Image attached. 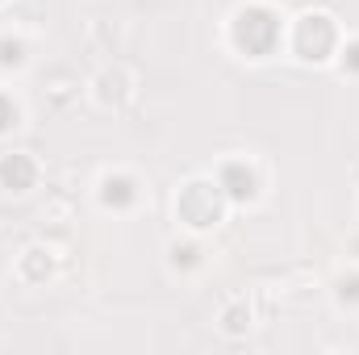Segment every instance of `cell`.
Segmentation results:
<instances>
[{"instance_id": "cell-7", "label": "cell", "mask_w": 359, "mask_h": 355, "mask_svg": "<svg viewBox=\"0 0 359 355\" xmlns=\"http://www.w3.org/2000/svg\"><path fill=\"white\" fill-rule=\"evenodd\" d=\"M29 63V46H25V38H17V34H0V67L4 72H21Z\"/></svg>"}, {"instance_id": "cell-3", "label": "cell", "mask_w": 359, "mask_h": 355, "mask_svg": "<svg viewBox=\"0 0 359 355\" xmlns=\"http://www.w3.org/2000/svg\"><path fill=\"white\" fill-rule=\"evenodd\" d=\"M226 192L217 188V180H188L176 192V217L188 230H213L226 213Z\"/></svg>"}, {"instance_id": "cell-4", "label": "cell", "mask_w": 359, "mask_h": 355, "mask_svg": "<svg viewBox=\"0 0 359 355\" xmlns=\"http://www.w3.org/2000/svg\"><path fill=\"white\" fill-rule=\"evenodd\" d=\"M213 180H217V188L226 192L230 205H251V201L259 196V188H264V180H259V172H255V163H247V159H226Z\"/></svg>"}, {"instance_id": "cell-12", "label": "cell", "mask_w": 359, "mask_h": 355, "mask_svg": "<svg viewBox=\"0 0 359 355\" xmlns=\"http://www.w3.org/2000/svg\"><path fill=\"white\" fill-rule=\"evenodd\" d=\"M351 255H355V260H359V234H355V239H351Z\"/></svg>"}, {"instance_id": "cell-11", "label": "cell", "mask_w": 359, "mask_h": 355, "mask_svg": "<svg viewBox=\"0 0 359 355\" xmlns=\"http://www.w3.org/2000/svg\"><path fill=\"white\" fill-rule=\"evenodd\" d=\"M339 67H343V76H355L359 80V38H347L343 46H339Z\"/></svg>"}, {"instance_id": "cell-2", "label": "cell", "mask_w": 359, "mask_h": 355, "mask_svg": "<svg viewBox=\"0 0 359 355\" xmlns=\"http://www.w3.org/2000/svg\"><path fill=\"white\" fill-rule=\"evenodd\" d=\"M339 46H343V34L330 13H305L288 29V51L301 63H330L339 55Z\"/></svg>"}, {"instance_id": "cell-10", "label": "cell", "mask_w": 359, "mask_h": 355, "mask_svg": "<svg viewBox=\"0 0 359 355\" xmlns=\"http://www.w3.org/2000/svg\"><path fill=\"white\" fill-rule=\"evenodd\" d=\"M17 126H21V105L0 88V138H4V134H13Z\"/></svg>"}, {"instance_id": "cell-6", "label": "cell", "mask_w": 359, "mask_h": 355, "mask_svg": "<svg viewBox=\"0 0 359 355\" xmlns=\"http://www.w3.org/2000/svg\"><path fill=\"white\" fill-rule=\"evenodd\" d=\"M34 184H38V163H34V155H25V151L0 155V188H8V192H29Z\"/></svg>"}, {"instance_id": "cell-9", "label": "cell", "mask_w": 359, "mask_h": 355, "mask_svg": "<svg viewBox=\"0 0 359 355\" xmlns=\"http://www.w3.org/2000/svg\"><path fill=\"white\" fill-rule=\"evenodd\" d=\"M334 297H339V305L355 309L359 305V272H343V276L334 280Z\"/></svg>"}, {"instance_id": "cell-5", "label": "cell", "mask_w": 359, "mask_h": 355, "mask_svg": "<svg viewBox=\"0 0 359 355\" xmlns=\"http://www.w3.org/2000/svg\"><path fill=\"white\" fill-rule=\"evenodd\" d=\"M138 196H142V188H138V180L130 176V172H104L100 184H96V201H100V209H113V213L134 209Z\"/></svg>"}, {"instance_id": "cell-1", "label": "cell", "mask_w": 359, "mask_h": 355, "mask_svg": "<svg viewBox=\"0 0 359 355\" xmlns=\"http://www.w3.org/2000/svg\"><path fill=\"white\" fill-rule=\"evenodd\" d=\"M284 42V17L271 4H243L230 17V46L247 59H268Z\"/></svg>"}, {"instance_id": "cell-8", "label": "cell", "mask_w": 359, "mask_h": 355, "mask_svg": "<svg viewBox=\"0 0 359 355\" xmlns=\"http://www.w3.org/2000/svg\"><path fill=\"white\" fill-rule=\"evenodd\" d=\"M205 264V251L196 247V243H176L172 247V267H180V272H192V267Z\"/></svg>"}]
</instances>
